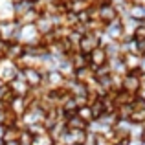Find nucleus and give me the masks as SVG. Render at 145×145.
<instances>
[{"instance_id": "nucleus-1", "label": "nucleus", "mask_w": 145, "mask_h": 145, "mask_svg": "<svg viewBox=\"0 0 145 145\" xmlns=\"http://www.w3.org/2000/svg\"><path fill=\"white\" fill-rule=\"evenodd\" d=\"M140 88H142V74H140V70L127 72V74L121 77V90L136 96V94L140 92Z\"/></svg>"}, {"instance_id": "nucleus-2", "label": "nucleus", "mask_w": 145, "mask_h": 145, "mask_svg": "<svg viewBox=\"0 0 145 145\" xmlns=\"http://www.w3.org/2000/svg\"><path fill=\"white\" fill-rule=\"evenodd\" d=\"M101 46V40H99V37L96 33H85V35L79 39V44H77V50L79 53H83V55H90V53L94 52L96 48Z\"/></svg>"}, {"instance_id": "nucleus-3", "label": "nucleus", "mask_w": 145, "mask_h": 145, "mask_svg": "<svg viewBox=\"0 0 145 145\" xmlns=\"http://www.w3.org/2000/svg\"><path fill=\"white\" fill-rule=\"evenodd\" d=\"M105 64H108V55H106L105 48L99 46L88 55V66L92 68V70H97V68L105 66Z\"/></svg>"}, {"instance_id": "nucleus-4", "label": "nucleus", "mask_w": 145, "mask_h": 145, "mask_svg": "<svg viewBox=\"0 0 145 145\" xmlns=\"http://www.w3.org/2000/svg\"><path fill=\"white\" fill-rule=\"evenodd\" d=\"M22 74H24V81L29 85V88H39L44 83V75L35 68H26Z\"/></svg>"}, {"instance_id": "nucleus-5", "label": "nucleus", "mask_w": 145, "mask_h": 145, "mask_svg": "<svg viewBox=\"0 0 145 145\" xmlns=\"http://www.w3.org/2000/svg\"><path fill=\"white\" fill-rule=\"evenodd\" d=\"M105 33L112 40H121V39H123V37H125V29H123V22H121V18H118L116 22L105 26Z\"/></svg>"}, {"instance_id": "nucleus-6", "label": "nucleus", "mask_w": 145, "mask_h": 145, "mask_svg": "<svg viewBox=\"0 0 145 145\" xmlns=\"http://www.w3.org/2000/svg\"><path fill=\"white\" fill-rule=\"evenodd\" d=\"M121 59H123V64L125 68H127V72H136L140 70V63H142V57L138 55V53H125V55H121Z\"/></svg>"}, {"instance_id": "nucleus-7", "label": "nucleus", "mask_w": 145, "mask_h": 145, "mask_svg": "<svg viewBox=\"0 0 145 145\" xmlns=\"http://www.w3.org/2000/svg\"><path fill=\"white\" fill-rule=\"evenodd\" d=\"M127 11H129V17L134 18L136 22H145V4H142V2L129 4Z\"/></svg>"}, {"instance_id": "nucleus-8", "label": "nucleus", "mask_w": 145, "mask_h": 145, "mask_svg": "<svg viewBox=\"0 0 145 145\" xmlns=\"http://www.w3.org/2000/svg\"><path fill=\"white\" fill-rule=\"evenodd\" d=\"M129 121H131V123H134V125H143L145 123V106H138V108L132 110Z\"/></svg>"}, {"instance_id": "nucleus-9", "label": "nucleus", "mask_w": 145, "mask_h": 145, "mask_svg": "<svg viewBox=\"0 0 145 145\" xmlns=\"http://www.w3.org/2000/svg\"><path fill=\"white\" fill-rule=\"evenodd\" d=\"M77 116L81 118L85 123H92V121H94V114H92V110H90L88 105H86V106H81V108H77Z\"/></svg>"}, {"instance_id": "nucleus-10", "label": "nucleus", "mask_w": 145, "mask_h": 145, "mask_svg": "<svg viewBox=\"0 0 145 145\" xmlns=\"http://www.w3.org/2000/svg\"><path fill=\"white\" fill-rule=\"evenodd\" d=\"M134 39H145V22H142V24L136 28V31H134Z\"/></svg>"}, {"instance_id": "nucleus-11", "label": "nucleus", "mask_w": 145, "mask_h": 145, "mask_svg": "<svg viewBox=\"0 0 145 145\" xmlns=\"http://www.w3.org/2000/svg\"><path fill=\"white\" fill-rule=\"evenodd\" d=\"M140 74L145 75V57H142V63H140Z\"/></svg>"}, {"instance_id": "nucleus-12", "label": "nucleus", "mask_w": 145, "mask_h": 145, "mask_svg": "<svg viewBox=\"0 0 145 145\" xmlns=\"http://www.w3.org/2000/svg\"><path fill=\"white\" fill-rule=\"evenodd\" d=\"M142 88H145V75H142Z\"/></svg>"}, {"instance_id": "nucleus-13", "label": "nucleus", "mask_w": 145, "mask_h": 145, "mask_svg": "<svg viewBox=\"0 0 145 145\" xmlns=\"http://www.w3.org/2000/svg\"><path fill=\"white\" fill-rule=\"evenodd\" d=\"M68 145H75V143H68Z\"/></svg>"}]
</instances>
